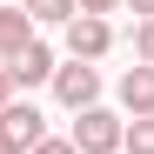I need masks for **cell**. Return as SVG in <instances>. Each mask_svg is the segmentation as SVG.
Returning a JSON list of instances; mask_svg holds the SVG:
<instances>
[{"instance_id": "12", "label": "cell", "mask_w": 154, "mask_h": 154, "mask_svg": "<svg viewBox=\"0 0 154 154\" xmlns=\"http://www.w3.org/2000/svg\"><path fill=\"white\" fill-rule=\"evenodd\" d=\"M27 154H81V147H74V141H54V134H47L40 147H27Z\"/></svg>"}, {"instance_id": "6", "label": "cell", "mask_w": 154, "mask_h": 154, "mask_svg": "<svg viewBox=\"0 0 154 154\" xmlns=\"http://www.w3.org/2000/svg\"><path fill=\"white\" fill-rule=\"evenodd\" d=\"M121 107H127V121H147L154 114V67L134 60V67L121 74Z\"/></svg>"}, {"instance_id": "7", "label": "cell", "mask_w": 154, "mask_h": 154, "mask_svg": "<svg viewBox=\"0 0 154 154\" xmlns=\"http://www.w3.org/2000/svg\"><path fill=\"white\" fill-rule=\"evenodd\" d=\"M27 40H34V20L20 14V7H7V0H0V60H14Z\"/></svg>"}, {"instance_id": "1", "label": "cell", "mask_w": 154, "mask_h": 154, "mask_svg": "<svg viewBox=\"0 0 154 154\" xmlns=\"http://www.w3.org/2000/svg\"><path fill=\"white\" fill-rule=\"evenodd\" d=\"M121 114H107V107H81V121H74V147H81V154H121Z\"/></svg>"}, {"instance_id": "10", "label": "cell", "mask_w": 154, "mask_h": 154, "mask_svg": "<svg viewBox=\"0 0 154 154\" xmlns=\"http://www.w3.org/2000/svg\"><path fill=\"white\" fill-rule=\"evenodd\" d=\"M134 60L154 67V20H134Z\"/></svg>"}, {"instance_id": "14", "label": "cell", "mask_w": 154, "mask_h": 154, "mask_svg": "<svg viewBox=\"0 0 154 154\" xmlns=\"http://www.w3.org/2000/svg\"><path fill=\"white\" fill-rule=\"evenodd\" d=\"M127 7H134V20H154V0H127Z\"/></svg>"}, {"instance_id": "4", "label": "cell", "mask_w": 154, "mask_h": 154, "mask_svg": "<svg viewBox=\"0 0 154 154\" xmlns=\"http://www.w3.org/2000/svg\"><path fill=\"white\" fill-rule=\"evenodd\" d=\"M0 134L20 141V147H40L47 141V114L34 107V100H7V107H0Z\"/></svg>"}, {"instance_id": "5", "label": "cell", "mask_w": 154, "mask_h": 154, "mask_svg": "<svg viewBox=\"0 0 154 154\" xmlns=\"http://www.w3.org/2000/svg\"><path fill=\"white\" fill-rule=\"evenodd\" d=\"M7 74H14V87H40V81H54V47H47V40H27V47L7 60Z\"/></svg>"}, {"instance_id": "15", "label": "cell", "mask_w": 154, "mask_h": 154, "mask_svg": "<svg viewBox=\"0 0 154 154\" xmlns=\"http://www.w3.org/2000/svg\"><path fill=\"white\" fill-rule=\"evenodd\" d=\"M0 154H27V147H20V141H7V134H0Z\"/></svg>"}, {"instance_id": "3", "label": "cell", "mask_w": 154, "mask_h": 154, "mask_svg": "<svg viewBox=\"0 0 154 154\" xmlns=\"http://www.w3.org/2000/svg\"><path fill=\"white\" fill-rule=\"evenodd\" d=\"M107 47H114V27H107V20H94V14H74L67 20V60H87L94 67Z\"/></svg>"}, {"instance_id": "9", "label": "cell", "mask_w": 154, "mask_h": 154, "mask_svg": "<svg viewBox=\"0 0 154 154\" xmlns=\"http://www.w3.org/2000/svg\"><path fill=\"white\" fill-rule=\"evenodd\" d=\"M121 154H154V114H147V121H127V127H121Z\"/></svg>"}, {"instance_id": "2", "label": "cell", "mask_w": 154, "mask_h": 154, "mask_svg": "<svg viewBox=\"0 0 154 154\" xmlns=\"http://www.w3.org/2000/svg\"><path fill=\"white\" fill-rule=\"evenodd\" d=\"M54 100L60 107H100V67H87V60H67V67H54Z\"/></svg>"}, {"instance_id": "11", "label": "cell", "mask_w": 154, "mask_h": 154, "mask_svg": "<svg viewBox=\"0 0 154 154\" xmlns=\"http://www.w3.org/2000/svg\"><path fill=\"white\" fill-rule=\"evenodd\" d=\"M74 7H81V14H94V20H107V14L121 7V0H74Z\"/></svg>"}, {"instance_id": "13", "label": "cell", "mask_w": 154, "mask_h": 154, "mask_svg": "<svg viewBox=\"0 0 154 154\" xmlns=\"http://www.w3.org/2000/svg\"><path fill=\"white\" fill-rule=\"evenodd\" d=\"M14 100V74H7V60H0V107Z\"/></svg>"}, {"instance_id": "8", "label": "cell", "mask_w": 154, "mask_h": 154, "mask_svg": "<svg viewBox=\"0 0 154 154\" xmlns=\"http://www.w3.org/2000/svg\"><path fill=\"white\" fill-rule=\"evenodd\" d=\"M20 14H27L34 27H67L81 7H74V0H20Z\"/></svg>"}]
</instances>
